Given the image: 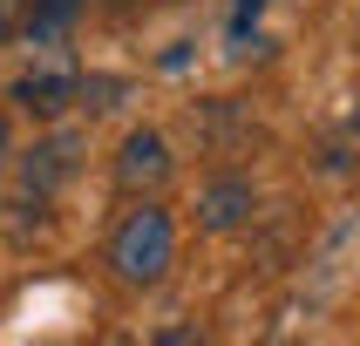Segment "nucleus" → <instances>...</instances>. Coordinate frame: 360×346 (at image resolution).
Instances as JSON below:
<instances>
[{"label":"nucleus","instance_id":"nucleus-4","mask_svg":"<svg viewBox=\"0 0 360 346\" xmlns=\"http://www.w3.org/2000/svg\"><path fill=\"white\" fill-rule=\"evenodd\" d=\"M14 102L27 109V116H61L68 102H82V75H75V61L41 55V68H27V75L14 81Z\"/></svg>","mask_w":360,"mask_h":346},{"label":"nucleus","instance_id":"nucleus-8","mask_svg":"<svg viewBox=\"0 0 360 346\" xmlns=\"http://www.w3.org/2000/svg\"><path fill=\"white\" fill-rule=\"evenodd\" d=\"M259 7H265V0H231V34H238V27H245L252 14H259Z\"/></svg>","mask_w":360,"mask_h":346},{"label":"nucleus","instance_id":"nucleus-7","mask_svg":"<svg viewBox=\"0 0 360 346\" xmlns=\"http://www.w3.org/2000/svg\"><path fill=\"white\" fill-rule=\"evenodd\" d=\"M20 20H27V0H0V48L20 34Z\"/></svg>","mask_w":360,"mask_h":346},{"label":"nucleus","instance_id":"nucleus-5","mask_svg":"<svg viewBox=\"0 0 360 346\" xmlns=\"http://www.w3.org/2000/svg\"><path fill=\"white\" fill-rule=\"evenodd\" d=\"M252 211H259V190L238 170H224V177H211L198 190V224L204 231H238V224H252Z\"/></svg>","mask_w":360,"mask_h":346},{"label":"nucleus","instance_id":"nucleus-9","mask_svg":"<svg viewBox=\"0 0 360 346\" xmlns=\"http://www.w3.org/2000/svg\"><path fill=\"white\" fill-rule=\"evenodd\" d=\"M0 149H7V122H0Z\"/></svg>","mask_w":360,"mask_h":346},{"label":"nucleus","instance_id":"nucleus-2","mask_svg":"<svg viewBox=\"0 0 360 346\" xmlns=\"http://www.w3.org/2000/svg\"><path fill=\"white\" fill-rule=\"evenodd\" d=\"M170 170H177V157H170V142L157 129H129L122 136V149H116V190L122 197H157L170 183Z\"/></svg>","mask_w":360,"mask_h":346},{"label":"nucleus","instance_id":"nucleus-6","mask_svg":"<svg viewBox=\"0 0 360 346\" xmlns=\"http://www.w3.org/2000/svg\"><path fill=\"white\" fill-rule=\"evenodd\" d=\"M75 20H82V0H27L20 34H27V48H34V55H61Z\"/></svg>","mask_w":360,"mask_h":346},{"label":"nucleus","instance_id":"nucleus-1","mask_svg":"<svg viewBox=\"0 0 360 346\" xmlns=\"http://www.w3.org/2000/svg\"><path fill=\"white\" fill-rule=\"evenodd\" d=\"M170 265H177V224H170V211H157V204L143 197L136 211H122V224L109 231V272L143 292V285H157Z\"/></svg>","mask_w":360,"mask_h":346},{"label":"nucleus","instance_id":"nucleus-10","mask_svg":"<svg viewBox=\"0 0 360 346\" xmlns=\"http://www.w3.org/2000/svg\"><path fill=\"white\" fill-rule=\"evenodd\" d=\"M109 7H129V0H109Z\"/></svg>","mask_w":360,"mask_h":346},{"label":"nucleus","instance_id":"nucleus-3","mask_svg":"<svg viewBox=\"0 0 360 346\" xmlns=\"http://www.w3.org/2000/svg\"><path fill=\"white\" fill-rule=\"evenodd\" d=\"M75 170V136H48L27 149V163H20V177H14V211L20 218H41V204L61 190V177Z\"/></svg>","mask_w":360,"mask_h":346}]
</instances>
